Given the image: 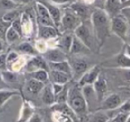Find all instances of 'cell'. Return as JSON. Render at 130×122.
Wrapping results in <instances>:
<instances>
[{
	"mask_svg": "<svg viewBox=\"0 0 130 122\" xmlns=\"http://www.w3.org/2000/svg\"><path fill=\"white\" fill-rule=\"evenodd\" d=\"M91 23L96 42L102 47L110 32V18L104 9L94 8L91 13Z\"/></svg>",
	"mask_w": 130,
	"mask_h": 122,
	"instance_id": "1",
	"label": "cell"
},
{
	"mask_svg": "<svg viewBox=\"0 0 130 122\" xmlns=\"http://www.w3.org/2000/svg\"><path fill=\"white\" fill-rule=\"evenodd\" d=\"M66 102L78 118H84L87 113V102L82 93L81 86L78 84L68 90Z\"/></svg>",
	"mask_w": 130,
	"mask_h": 122,
	"instance_id": "2",
	"label": "cell"
},
{
	"mask_svg": "<svg viewBox=\"0 0 130 122\" xmlns=\"http://www.w3.org/2000/svg\"><path fill=\"white\" fill-rule=\"evenodd\" d=\"M74 35L78 38H79L90 50H93L95 44V38H94L93 28L91 29L87 24L86 23V21L82 22L78 27L75 29Z\"/></svg>",
	"mask_w": 130,
	"mask_h": 122,
	"instance_id": "3",
	"label": "cell"
},
{
	"mask_svg": "<svg viewBox=\"0 0 130 122\" xmlns=\"http://www.w3.org/2000/svg\"><path fill=\"white\" fill-rule=\"evenodd\" d=\"M129 29V25L122 14H118L110 18V32L120 38L122 41H126V37Z\"/></svg>",
	"mask_w": 130,
	"mask_h": 122,
	"instance_id": "4",
	"label": "cell"
},
{
	"mask_svg": "<svg viewBox=\"0 0 130 122\" xmlns=\"http://www.w3.org/2000/svg\"><path fill=\"white\" fill-rule=\"evenodd\" d=\"M82 22V21L79 19V17L73 13L71 8L68 7L65 9V11L61 14V23L60 26L63 28L65 30H71L74 31L75 29Z\"/></svg>",
	"mask_w": 130,
	"mask_h": 122,
	"instance_id": "5",
	"label": "cell"
},
{
	"mask_svg": "<svg viewBox=\"0 0 130 122\" xmlns=\"http://www.w3.org/2000/svg\"><path fill=\"white\" fill-rule=\"evenodd\" d=\"M68 7L71 8L73 13H76L82 22L87 21V18H88V15L91 16V13H92V12L91 13L89 12L91 11L90 8H89V5L86 4L82 0L81 1L74 0L72 3H71V5Z\"/></svg>",
	"mask_w": 130,
	"mask_h": 122,
	"instance_id": "6",
	"label": "cell"
},
{
	"mask_svg": "<svg viewBox=\"0 0 130 122\" xmlns=\"http://www.w3.org/2000/svg\"><path fill=\"white\" fill-rule=\"evenodd\" d=\"M36 12H37V20L38 24L39 25H49L55 26L51 18L47 8L42 4L41 2H37L36 4Z\"/></svg>",
	"mask_w": 130,
	"mask_h": 122,
	"instance_id": "7",
	"label": "cell"
},
{
	"mask_svg": "<svg viewBox=\"0 0 130 122\" xmlns=\"http://www.w3.org/2000/svg\"><path fill=\"white\" fill-rule=\"evenodd\" d=\"M43 56L47 61V63H59L68 60L67 54L58 47L48 48L43 54Z\"/></svg>",
	"mask_w": 130,
	"mask_h": 122,
	"instance_id": "8",
	"label": "cell"
},
{
	"mask_svg": "<svg viewBox=\"0 0 130 122\" xmlns=\"http://www.w3.org/2000/svg\"><path fill=\"white\" fill-rule=\"evenodd\" d=\"M38 37L40 39L48 41V40L59 38V33L55 26L38 24Z\"/></svg>",
	"mask_w": 130,
	"mask_h": 122,
	"instance_id": "9",
	"label": "cell"
},
{
	"mask_svg": "<svg viewBox=\"0 0 130 122\" xmlns=\"http://www.w3.org/2000/svg\"><path fill=\"white\" fill-rule=\"evenodd\" d=\"M26 69H27V70L29 72L34 71V70H39V69L46 70L49 71V66L47 61L44 58V56L37 55V54L33 55L31 57V59L27 62Z\"/></svg>",
	"mask_w": 130,
	"mask_h": 122,
	"instance_id": "10",
	"label": "cell"
},
{
	"mask_svg": "<svg viewBox=\"0 0 130 122\" xmlns=\"http://www.w3.org/2000/svg\"><path fill=\"white\" fill-rule=\"evenodd\" d=\"M102 104L100 110L102 111H111V110L119 109V107L122 103L121 97L117 94H111L108 95L106 98H103L102 101Z\"/></svg>",
	"mask_w": 130,
	"mask_h": 122,
	"instance_id": "11",
	"label": "cell"
},
{
	"mask_svg": "<svg viewBox=\"0 0 130 122\" xmlns=\"http://www.w3.org/2000/svg\"><path fill=\"white\" fill-rule=\"evenodd\" d=\"M39 2H41L45 7L47 8L50 14L51 18H52L53 22H54V25L56 28L60 27V23H61V10L60 9V7L56 5L53 4V3L49 2L48 0H40Z\"/></svg>",
	"mask_w": 130,
	"mask_h": 122,
	"instance_id": "12",
	"label": "cell"
},
{
	"mask_svg": "<svg viewBox=\"0 0 130 122\" xmlns=\"http://www.w3.org/2000/svg\"><path fill=\"white\" fill-rule=\"evenodd\" d=\"M101 73V70L98 66L93 67L90 70H87L85 73H83L80 77V79L78 81V85L79 86H83L85 85L94 84L95 79L98 78V76Z\"/></svg>",
	"mask_w": 130,
	"mask_h": 122,
	"instance_id": "13",
	"label": "cell"
},
{
	"mask_svg": "<svg viewBox=\"0 0 130 122\" xmlns=\"http://www.w3.org/2000/svg\"><path fill=\"white\" fill-rule=\"evenodd\" d=\"M93 86H94V92H95L97 101L99 102H101L103 101V99L104 98L105 93L107 92V88H108L107 81L105 79V78L103 76V74L100 73V75L98 76V78L95 79V81L93 84Z\"/></svg>",
	"mask_w": 130,
	"mask_h": 122,
	"instance_id": "14",
	"label": "cell"
},
{
	"mask_svg": "<svg viewBox=\"0 0 130 122\" xmlns=\"http://www.w3.org/2000/svg\"><path fill=\"white\" fill-rule=\"evenodd\" d=\"M71 69H72L73 75L76 76H81L83 73H85L87 70H88V64L86 62V60H84L81 57H76L73 58L72 62L71 63Z\"/></svg>",
	"mask_w": 130,
	"mask_h": 122,
	"instance_id": "15",
	"label": "cell"
},
{
	"mask_svg": "<svg viewBox=\"0 0 130 122\" xmlns=\"http://www.w3.org/2000/svg\"><path fill=\"white\" fill-rule=\"evenodd\" d=\"M71 76L69 74L65 73V72L56 70H49V80L51 81V83H58V84L66 85L71 80Z\"/></svg>",
	"mask_w": 130,
	"mask_h": 122,
	"instance_id": "16",
	"label": "cell"
},
{
	"mask_svg": "<svg viewBox=\"0 0 130 122\" xmlns=\"http://www.w3.org/2000/svg\"><path fill=\"white\" fill-rule=\"evenodd\" d=\"M121 8L122 6L120 0H106L103 9L110 16V18H112L120 13Z\"/></svg>",
	"mask_w": 130,
	"mask_h": 122,
	"instance_id": "17",
	"label": "cell"
},
{
	"mask_svg": "<svg viewBox=\"0 0 130 122\" xmlns=\"http://www.w3.org/2000/svg\"><path fill=\"white\" fill-rule=\"evenodd\" d=\"M90 49L79 39L76 36H73L72 39V44H71V49H70V53L71 55H77V54H86L87 52Z\"/></svg>",
	"mask_w": 130,
	"mask_h": 122,
	"instance_id": "18",
	"label": "cell"
},
{
	"mask_svg": "<svg viewBox=\"0 0 130 122\" xmlns=\"http://www.w3.org/2000/svg\"><path fill=\"white\" fill-rule=\"evenodd\" d=\"M42 102L47 105H54L56 102V96L53 91L51 83L48 85H45L44 88L41 91Z\"/></svg>",
	"mask_w": 130,
	"mask_h": 122,
	"instance_id": "19",
	"label": "cell"
},
{
	"mask_svg": "<svg viewBox=\"0 0 130 122\" xmlns=\"http://www.w3.org/2000/svg\"><path fill=\"white\" fill-rule=\"evenodd\" d=\"M45 85V83L30 78V79H29V80L26 82L25 87H26V90H27L29 94L38 95V94L41 93L42 89L44 88Z\"/></svg>",
	"mask_w": 130,
	"mask_h": 122,
	"instance_id": "20",
	"label": "cell"
},
{
	"mask_svg": "<svg viewBox=\"0 0 130 122\" xmlns=\"http://www.w3.org/2000/svg\"><path fill=\"white\" fill-rule=\"evenodd\" d=\"M48 66H49V70H56L65 72V73L69 74L72 78L73 76L72 69H71V66L68 60L59 62V63H48Z\"/></svg>",
	"mask_w": 130,
	"mask_h": 122,
	"instance_id": "21",
	"label": "cell"
},
{
	"mask_svg": "<svg viewBox=\"0 0 130 122\" xmlns=\"http://www.w3.org/2000/svg\"><path fill=\"white\" fill-rule=\"evenodd\" d=\"M73 36L71 34H65L57 38V47L62 50L66 54H69L72 44Z\"/></svg>",
	"mask_w": 130,
	"mask_h": 122,
	"instance_id": "22",
	"label": "cell"
},
{
	"mask_svg": "<svg viewBox=\"0 0 130 122\" xmlns=\"http://www.w3.org/2000/svg\"><path fill=\"white\" fill-rule=\"evenodd\" d=\"M21 22L22 28V36H30L32 34V22L29 15L26 13L21 14Z\"/></svg>",
	"mask_w": 130,
	"mask_h": 122,
	"instance_id": "23",
	"label": "cell"
},
{
	"mask_svg": "<svg viewBox=\"0 0 130 122\" xmlns=\"http://www.w3.org/2000/svg\"><path fill=\"white\" fill-rule=\"evenodd\" d=\"M81 90H82V93H83L84 97H85L86 101H87V106H88V104L91 103V102H94V101H97L93 84L85 85V86H81Z\"/></svg>",
	"mask_w": 130,
	"mask_h": 122,
	"instance_id": "24",
	"label": "cell"
},
{
	"mask_svg": "<svg viewBox=\"0 0 130 122\" xmlns=\"http://www.w3.org/2000/svg\"><path fill=\"white\" fill-rule=\"evenodd\" d=\"M17 95H20V92L17 90H12L9 88L0 89V107L4 106L6 102H8L12 97Z\"/></svg>",
	"mask_w": 130,
	"mask_h": 122,
	"instance_id": "25",
	"label": "cell"
},
{
	"mask_svg": "<svg viewBox=\"0 0 130 122\" xmlns=\"http://www.w3.org/2000/svg\"><path fill=\"white\" fill-rule=\"evenodd\" d=\"M29 76L32 79L39 80L45 84L49 80V71L46 70H43V69H39V70L29 72Z\"/></svg>",
	"mask_w": 130,
	"mask_h": 122,
	"instance_id": "26",
	"label": "cell"
},
{
	"mask_svg": "<svg viewBox=\"0 0 130 122\" xmlns=\"http://www.w3.org/2000/svg\"><path fill=\"white\" fill-rule=\"evenodd\" d=\"M19 52L22 53L23 54H27V55H36L38 54V51L36 50L34 47L31 44L28 43V42H23V43L20 44L17 47Z\"/></svg>",
	"mask_w": 130,
	"mask_h": 122,
	"instance_id": "27",
	"label": "cell"
},
{
	"mask_svg": "<svg viewBox=\"0 0 130 122\" xmlns=\"http://www.w3.org/2000/svg\"><path fill=\"white\" fill-rule=\"evenodd\" d=\"M1 74H2V78L4 79V81L7 85L13 84V83L17 82V79H18V76L15 71L13 70H1Z\"/></svg>",
	"mask_w": 130,
	"mask_h": 122,
	"instance_id": "28",
	"label": "cell"
},
{
	"mask_svg": "<svg viewBox=\"0 0 130 122\" xmlns=\"http://www.w3.org/2000/svg\"><path fill=\"white\" fill-rule=\"evenodd\" d=\"M22 37L17 33V31H15L13 28L11 27V25L8 27L7 30H6V41L7 42L8 44H13L14 42H16L18 39Z\"/></svg>",
	"mask_w": 130,
	"mask_h": 122,
	"instance_id": "29",
	"label": "cell"
},
{
	"mask_svg": "<svg viewBox=\"0 0 130 122\" xmlns=\"http://www.w3.org/2000/svg\"><path fill=\"white\" fill-rule=\"evenodd\" d=\"M20 15H21L20 13H19L17 9L9 10V11L6 12V13H4V15L2 16V19H1V20L4 21V22H8V23H11L13 20L18 18Z\"/></svg>",
	"mask_w": 130,
	"mask_h": 122,
	"instance_id": "30",
	"label": "cell"
},
{
	"mask_svg": "<svg viewBox=\"0 0 130 122\" xmlns=\"http://www.w3.org/2000/svg\"><path fill=\"white\" fill-rule=\"evenodd\" d=\"M117 63L122 69H130V57L126 54H120L117 57Z\"/></svg>",
	"mask_w": 130,
	"mask_h": 122,
	"instance_id": "31",
	"label": "cell"
},
{
	"mask_svg": "<svg viewBox=\"0 0 130 122\" xmlns=\"http://www.w3.org/2000/svg\"><path fill=\"white\" fill-rule=\"evenodd\" d=\"M18 6H20V5L13 2V0H0V7L6 12L9 10L17 9Z\"/></svg>",
	"mask_w": 130,
	"mask_h": 122,
	"instance_id": "32",
	"label": "cell"
},
{
	"mask_svg": "<svg viewBox=\"0 0 130 122\" xmlns=\"http://www.w3.org/2000/svg\"><path fill=\"white\" fill-rule=\"evenodd\" d=\"M32 113L33 111L30 106L29 104H24L23 109L22 111V116H21V118L19 119V121H29Z\"/></svg>",
	"mask_w": 130,
	"mask_h": 122,
	"instance_id": "33",
	"label": "cell"
},
{
	"mask_svg": "<svg viewBox=\"0 0 130 122\" xmlns=\"http://www.w3.org/2000/svg\"><path fill=\"white\" fill-rule=\"evenodd\" d=\"M130 112H125V111H119L113 118L110 119L112 122H127V118L129 117Z\"/></svg>",
	"mask_w": 130,
	"mask_h": 122,
	"instance_id": "34",
	"label": "cell"
},
{
	"mask_svg": "<svg viewBox=\"0 0 130 122\" xmlns=\"http://www.w3.org/2000/svg\"><path fill=\"white\" fill-rule=\"evenodd\" d=\"M35 48L38 51V53H40V54H44L45 51L48 49V45H47V42L45 40L40 39L38 38V41L36 42V45H35Z\"/></svg>",
	"mask_w": 130,
	"mask_h": 122,
	"instance_id": "35",
	"label": "cell"
},
{
	"mask_svg": "<svg viewBox=\"0 0 130 122\" xmlns=\"http://www.w3.org/2000/svg\"><path fill=\"white\" fill-rule=\"evenodd\" d=\"M11 27L14 29L15 31H17L19 35L21 37H22V22H21V15L16 18L15 20H13L11 22Z\"/></svg>",
	"mask_w": 130,
	"mask_h": 122,
	"instance_id": "36",
	"label": "cell"
},
{
	"mask_svg": "<svg viewBox=\"0 0 130 122\" xmlns=\"http://www.w3.org/2000/svg\"><path fill=\"white\" fill-rule=\"evenodd\" d=\"M10 25H11V23H8V22L0 20V39L6 41V33Z\"/></svg>",
	"mask_w": 130,
	"mask_h": 122,
	"instance_id": "37",
	"label": "cell"
},
{
	"mask_svg": "<svg viewBox=\"0 0 130 122\" xmlns=\"http://www.w3.org/2000/svg\"><path fill=\"white\" fill-rule=\"evenodd\" d=\"M20 57L19 54L14 51H12V52L8 53L7 55H6V63H7V68L12 64L13 63H14L18 58Z\"/></svg>",
	"mask_w": 130,
	"mask_h": 122,
	"instance_id": "38",
	"label": "cell"
},
{
	"mask_svg": "<svg viewBox=\"0 0 130 122\" xmlns=\"http://www.w3.org/2000/svg\"><path fill=\"white\" fill-rule=\"evenodd\" d=\"M120 14H122L125 17L130 28V6H125V7L121 8Z\"/></svg>",
	"mask_w": 130,
	"mask_h": 122,
	"instance_id": "39",
	"label": "cell"
},
{
	"mask_svg": "<svg viewBox=\"0 0 130 122\" xmlns=\"http://www.w3.org/2000/svg\"><path fill=\"white\" fill-rule=\"evenodd\" d=\"M6 53L0 54V70H5L7 69V63H6Z\"/></svg>",
	"mask_w": 130,
	"mask_h": 122,
	"instance_id": "40",
	"label": "cell"
},
{
	"mask_svg": "<svg viewBox=\"0 0 130 122\" xmlns=\"http://www.w3.org/2000/svg\"><path fill=\"white\" fill-rule=\"evenodd\" d=\"M51 86H52L53 91H54L55 96L57 95H59L63 89H64V86L65 85L62 84H58V83H51Z\"/></svg>",
	"mask_w": 130,
	"mask_h": 122,
	"instance_id": "41",
	"label": "cell"
},
{
	"mask_svg": "<svg viewBox=\"0 0 130 122\" xmlns=\"http://www.w3.org/2000/svg\"><path fill=\"white\" fill-rule=\"evenodd\" d=\"M49 2L53 3V4L56 5V6H63V5H68L72 3L74 0H48Z\"/></svg>",
	"mask_w": 130,
	"mask_h": 122,
	"instance_id": "42",
	"label": "cell"
},
{
	"mask_svg": "<svg viewBox=\"0 0 130 122\" xmlns=\"http://www.w3.org/2000/svg\"><path fill=\"white\" fill-rule=\"evenodd\" d=\"M120 111H125V112H130V102L126 101L125 102H122L121 105L119 107Z\"/></svg>",
	"mask_w": 130,
	"mask_h": 122,
	"instance_id": "43",
	"label": "cell"
},
{
	"mask_svg": "<svg viewBox=\"0 0 130 122\" xmlns=\"http://www.w3.org/2000/svg\"><path fill=\"white\" fill-rule=\"evenodd\" d=\"M107 117L103 113H97L94 116L93 121H108V118H106Z\"/></svg>",
	"mask_w": 130,
	"mask_h": 122,
	"instance_id": "44",
	"label": "cell"
},
{
	"mask_svg": "<svg viewBox=\"0 0 130 122\" xmlns=\"http://www.w3.org/2000/svg\"><path fill=\"white\" fill-rule=\"evenodd\" d=\"M29 121H30V122H40V121H43V119H42L41 116H40L39 114H38V113H36V112H33L32 115L30 116V118H29Z\"/></svg>",
	"mask_w": 130,
	"mask_h": 122,
	"instance_id": "45",
	"label": "cell"
},
{
	"mask_svg": "<svg viewBox=\"0 0 130 122\" xmlns=\"http://www.w3.org/2000/svg\"><path fill=\"white\" fill-rule=\"evenodd\" d=\"M106 0H94V5L95 6L96 8H101V9H103L104 8V5Z\"/></svg>",
	"mask_w": 130,
	"mask_h": 122,
	"instance_id": "46",
	"label": "cell"
},
{
	"mask_svg": "<svg viewBox=\"0 0 130 122\" xmlns=\"http://www.w3.org/2000/svg\"><path fill=\"white\" fill-rule=\"evenodd\" d=\"M123 75H124L125 79L126 81H128V82H130V69H124Z\"/></svg>",
	"mask_w": 130,
	"mask_h": 122,
	"instance_id": "47",
	"label": "cell"
},
{
	"mask_svg": "<svg viewBox=\"0 0 130 122\" xmlns=\"http://www.w3.org/2000/svg\"><path fill=\"white\" fill-rule=\"evenodd\" d=\"M7 86H8V85L4 81V79H3V78H2V74H1V70H0V89L6 88Z\"/></svg>",
	"mask_w": 130,
	"mask_h": 122,
	"instance_id": "48",
	"label": "cell"
},
{
	"mask_svg": "<svg viewBox=\"0 0 130 122\" xmlns=\"http://www.w3.org/2000/svg\"><path fill=\"white\" fill-rule=\"evenodd\" d=\"M13 2H15L16 4L18 5H25V4H29V3L32 2V1H34V0H13Z\"/></svg>",
	"mask_w": 130,
	"mask_h": 122,
	"instance_id": "49",
	"label": "cell"
},
{
	"mask_svg": "<svg viewBox=\"0 0 130 122\" xmlns=\"http://www.w3.org/2000/svg\"><path fill=\"white\" fill-rule=\"evenodd\" d=\"M124 54H126L128 57H130V45H128V44H126V45H125Z\"/></svg>",
	"mask_w": 130,
	"mask_h": 122,
	"instance_id": "50",
	"label": "cell"
},
{
	"mask_svg": "<svg viewBox=\"0 0 130 122\" xmlns=\"http://www.w3.org/2000/svg\"><path fill=\"white\" fill-rule=\"evenodd\" d=\"M125 43L130 45V28H129V29H128V31H127V34H126V41H125Z\"/></svg>",
	"mask_w": 130,
	"mask_h": 122,
	"instance_id": "51",
	"label": "cell"
},
{
	"mask_svg": "<svg viewBox=\"0 0 130 122\" xmlns=\"http://www.w3.org/2000/svg\"><path fill=\"white\" fill-rule=\"evenodd\" d=\"M83 2H85L86 4L87 5H94V0H82Z\"/></svg>",
	"mask_w": 130,
	"mask_h": 122,
	"instance_id": "52",
	"label": "cell"
},
{
	"mask_svg": "<svg viewBox=\"0 0 130 122\" xmlns=\"http://www.w3.org/2000/svg\"><path fill=\"white\" fill-rule=\"evenodd\" d=\"M3 51H4V44H3L2 39H0V54L3 53Z\"/></svg>",
	"mask_w": 130,
	"mask_h": 122,
	"instance_id": "53",
	"label": "cell"
},
{
	"mask_svg": "<svg viewBox=\"0 0 130 122\" xmlns=\"http://www.w3.org/2000/svg\"><path fill=\"white\" fill-rule=\"evenodd\" d=\"M121 6H122V7H125V6H130V0H127L126 2L122 3V4H121Z\"/></svg>",
	"mask_w": 130,
	"mask_h": 122,
	"instance_id": "54",
	"label": "cell"
},
{
	"mask_svg": "<svg viewBox=\"0 0 130 122\" xmlns=\"http://www.w3.org/2000/svg\"><path fill=\"white\" fill-rule=\"evenodd\" d=\"M126 1H127V0H120L121 4H122V3H125V2H126Z\"/></svg>",
	"mask_w": 130,
	"mask_h": 122,
	"instance_id": "55",
	"label": "cell"
},
{
	"mask_svg": "<svg viewBox=\"0 0 130 122\" xmlns=\"http://www.w3.org/2000/svg\"><path fill=\"white\" fill-rule=\"evenodd\" d=\"M127 122H130V114H129V117H128V118H127Z\"/></svg>",
	"mask_w": 130,
	"mask_h": 122,
	"instance_id": "56",
	"label": "cell"
},
{
	"mask_svg": "<svg viewBox=\"0 0 130 122\" xmlns=\"http://www.w3.org/2000/svg\"><path fill=\"white\" fill-rule=\"evenodd\" d=\"M129 89H130V86H129Z\"/></svg>",
	"mask_w": 130,
	"mask_h": 122,
	"instance_id": "57",
	"label": "cell"
}]
</instances>
